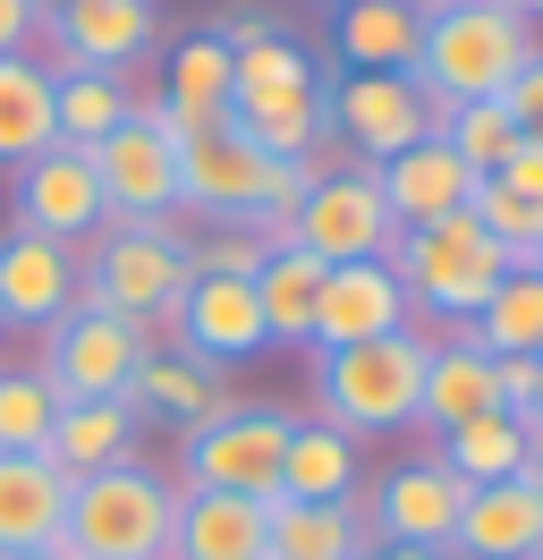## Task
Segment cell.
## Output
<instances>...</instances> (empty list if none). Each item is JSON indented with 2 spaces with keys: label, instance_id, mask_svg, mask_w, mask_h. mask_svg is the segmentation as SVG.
Masks as SVG:
<instances>
[{
  "label": "cell",
  "instance_id": "obj_1",
  "mask_svg": "<svg viewBox=\"0 0 543 560\" xmlns=\"http://www.w3.org/2000/svg\"><path fill=\"white\" fill-rule=\"evenodd\" d=\"M535 51V26L509 18L493 0H450V9H425L416 26V69L407 85L425 94V110H459V103H501V85L527 69Z\"/></svg>",
  "mask_w": 543,
  "mask_h": 560
},
{
  "label": "cell",
  "instance_id": "obj_2",
  "mask_svg": "<svg viewBox=\"0 0 543 560\" xmlns=\"http://www.w3.org/2000/svg\"><path fill=\"white\" fill-rule=\"evenodd\" d=\"M425 357H434V340L416 323L382 331V340H357V349H314V417L339 424L348 442L407 433L416 390H425Z\"/></svg>",
  "mask_w": 543,
  "mask_h": 560
},
{
  "label": "cell",
  "instance_id": "obj_3",
  "mask_svg": "<svg viewBox=\"0 0 543 560\" xmlns=\"http://www.w3.org/2000/svg\"><path fill=\"white\" fill-rule=\"evenodd\" d=\"M187 280H196L187 272V238H178L170 221H102L94 255H77V298L153 323V331H170Z\"/></svg>",
  "mask_w": 543,
  "mask_h": 560
},
{
  "label": "cell",
  "instance_id": "obj_4",
  "mask_svg": "<svg viewBox=\"0 0 543 560\" xmlns=\"http://www.w3.org/2000/svg\"><path fill=\"white\" fill-rule=\"evenodd\" d=\"M170 518H178V492L128 458V467H102L85 485H68L60 544L77 560H170Z\"/></svg>",
  "mask_w": 543,
  "mask_h": 560
},
{
  "label": "cell",
  "instance_id": "obj_5",
  "mask_svg": "<svg viewBox=\"0 0 543 560\" xmlns=\"http://www.w3.org/2000/svg\"><path fill=\"white\" fill-rule=\"evenodd\" d=\"M391 272H400V289H407V306H416V315L467 323L475 306L501 289L509 255L475 230V212H450V221H434V230H400Z\"/></svg>",
  "mask_w": 543,
  "mask_h": 560
},
{
  "label": "cell",
  "instance_id": "obj_6",
  "mask_svg": "<svg viewBox=\"0 0 543 560\" xmlns=\"http://www.w3.org/2000/svg\"><path fill=\"white\" fill-rule=\"evenodd\" d=\"M153 349H170V331H153V323L136 315H111V306H68L51 331H43V383L60 390V399H128L136 390V365Z\"/></svg>",
  "mask_w": 543,
  "mask_h": 560
},
{
  "label": "cell",
  "instance_id": "obj_7",
  "mask_svg": "<svg viewBox=\"0 0 543 560\" xmlns=\"http://www.w3.org/2000/svg\"><path fill=\"white\" fill-rule=\"evenodd\" d=\"M298 417L280 408H230L212 424H187L178 433V476L187 492H255V501H280V451H289Z\"/></svg>",
  "mask_w": 543,
  "mask_h": 560
},
{
  "label": "cell",
  "instance_id": "obj_8",
  "mask_svg": "<svg viewBox=\"0 0 543 560\" xmlns=\"http://www.w3.org/2000/svg\"><path fill=\"white\" fill-rule=\"evenodd\" d=\"M272 187H280V162L238 119H212L204 137H178V212L246 221V212L272 205Z\"/></svg>",
  "mask_w": 543,
  "mask_h": 560
},
{
  "label": "cell",
  "instance_id": "obj_9",
  "mask_svg": "<svg viewBox=\"0 0 543 560\" xmlns=\"http://www.w3.org/2000/svg\"><path fill=\"white\" fill-rule=\"evenodd\" d=\"M298 246L314 264H382V255L400 246V221H391V205H382V187H373L366 162L314 178L298 196Z\"/></svg>",
  "mask_w": 543,
  "mask_h": 560
},
{
  "label": "cell",
  "instance_id": "obj_10",
  "mask_svg": "<svg viewBox=\"0 0 543 560\" xmlns=\"http://www.w3.org/2000/svg\"><path fill=\"white\" fill-rule=\"evenodd\" d=\"M85 162H94V178H102L111 221H170V212H178V137L153 119V103H136Z\"/></svg>",
  "mask_w": 543,
  "mask_h": 560
},
{
  "label": "cell",
  "instance_id": "obj_11",
  "mask_svg": "<svg viewBox=\"0 0 543 560\" xmlns=\"http://www.w3.org/2000/svg\"><path fill=\"white\" fill-rule=\"evenodd\" d=\"M357 501H366V518H373V544H391V552H441V560H450V535H459L467 485L425 451V458H400V467H391L373 492H357Z\"/></svg>",
  "mask_w": 543,
  "mask_h": 560
},
{
  "label": "cell",
  "instance_id": "obj_12",
  "mask_svg": "<svg viewBox=\"0 0 543 560\" xmlns=\"http://www.w3.org/2000/svg\"><path fill=\"white\" fill-rule=\"evenodd\" d=\"M323 119H332L339 153L366 162V171H382L416 137H434V110H425V94L407 77H339L332 94H323Z\"/></svg>",
  "mask_w": 543,
  "mask_h": 560
},
{
  "label": "cell",
  "instance_id": "obj_13",
  "mask_svg": "<svg viewBox=\"0 0 543 560\" xmlns=\"http://www.w3.org/2000/svg\"><path fill=\"white\" fill-rule=\"evenodd\" d=\"M9 212H18V230H34V238H94L102 221H111V205H102V178L94 162L77 153V144H51V153H34V162H18L9 171Z\"/></svg>",
  "mask_w": 543,
  "mask_h": 560
},
{
  "label": "cell",
  "instance_id": "obj_14",
  "mask_svg": "<svg viewBox=\"0 0 543 560\" xmlns=\"http://www.w3.org/2000/svg\"><path fill=\"white\" fill-rule=\"evenodd\" d=\"M51 51H34L43 69H136L153 51V0H68L60 18H43Z\"/></svg>",
  "mask_w": 543,
  "mask_h": 560
},
{
  "label": "cell",
  "instance_id": "obj_15",
  "mask_svg": "<svg viewBox=\"0 0 543 560\" xmlns=\"http://www.w3.org/2000/svg\"><path fill=\"white\" fill-rule=\"evenodd\" d=\"M407 289L382 264H332L323 272V298H314V340L305 349H357V340H382V331H407Z\"/></svg>",
  "mask_w": 543,
  "mask_h": 560
},
{
  "label": "cell",
  "instance_id": "obj_16",
  "mask_svg": "<svg viewBox=\"0 0 543 560\" xmlns=\"http://www.w3.org/2000/svg\"><path fill=\"white\" fill-rule=\"evenodd\" d=\"M170 349L204 357V365H246L264 340V306H255V280H187L178 315H170Z\"/></svg>",
  "mask_w": 543,
  "mask_h": 560
},
{
  "label": "cell",
  "instance_id": "obj_17",
  "mask_svg": "<svg viewBox=\"0 0 543 560\" xmlns=\"http://www.w3.org/2000/svg\"><path fill=\"white\" fill-rule=\"evenodd\" d=\"M68 306H77V246L34 238V230L9 221V238H0V323L51 331Z\"/></svg>",
  "mask_w": 543,
  "mask_h": 560
},
{
  "label": "cell",
  "instance_id": "obj_18",
  "mask_svg": "<svg viewBox=\"0 0 543 560\" xmlns=\"http://www.w3.org/2000/svg\"><path fill=\"white\" fill-rule=\"evenodd\" d=\"M373 187H382V205H391L400 230H434V221H450V212H467L475 171L441 137H416L407 153H391V162L373 171Z\"/></svg>",
  "mask_w": 543,
  "mask_h": 560
},
{
  "label": "cell",
  "instance_id": "obj_19",
  "mask_svg": "<svg viewBox=\"0 0 543 560\" xmlns=\"http://www.w3.org/2000/svg\"><path fill=\"white\" fill-rule=\"evenodd\" d=\"M501 408V365L467 340V323H450L425 357V390H416V424L425 433H450V424L467 417H493Z\"/></svg>",
  "mask_w": 543,
  "mask_h": 560
},
{
  "label": "cell",
  "instance_id": "obj_20",
  "mask_svg": "<svg viewBox=\"0 0 543 560\" xmlns=\"http://www.w3.org/2000/svg\"><path fill=\"white\" fill-rule=\"evenodd\" d=\"M272 501L255 492H178L170 518V560H264Z\"/></svg>",
  "mask_w": 543,
  "mask_h": 560
},
{
  "label": "cell",
  "instance_id": "obj_21",
  "mask_svg": "<svg viewBox=\"0 0 543 560\" xmlns=\"http://www.w3.org/2000/svg\"><path fill=\"white\" fill-rule=\"evenodd\" d=\"M68 526V476L43 451H0V560L43 552Z\"/></svg>",
  "mask_w": 543,
  "mask_h": 560
},
{
  "label": "cell",
  "instance_id": "obj_22",
  "mask_svg": "<svg viewBox=\"0 0 543 560\" xmlns=\"http://www.w3.org/2000/svg\"><path fill=\"white\" fill-rule=\"evenodd\" d=\"M230 77H238L230 43L212 35V26L187 35L170 51V85H162V103H153V119H162L170 137H204L212 119H230Z\"/></svg>",
  "mask_w": 543,
  "mask_h": 560
},
{
  "label": "cell",
  "instance_id": "obj_23",
  "mask_svg": "<svg viewBox=\"0 0 543 560\" xmlns=\"http://www.w3.org/2000/svg\"><path fill=\"white\" fill-rule=\"evenodd\" d=\"M136 399H60V424H51V442H43V458L60 467L68 485H85V476H102V467H128L136 458Z\"/></svg>",
  "mask_w": 543,
  "mask_h": 560
},
{
  "label": "cell",
  "instance_id": "obj_24",
  "mask_svg": "<svg viewBox=\"0 0 543 560\" xmlns=\"http://www.w3.org/2000/svg\"><path fill=\"white\" fill-rule=\"evenodd\" d=\"M416 26H425L416 0H348V9H332V51L348 77H407Z\"/></svg>",
  "mask_w": 543,
  "mask_h": 560
},
{
  "label": "cell",
  "instance_id": "obj_25",
  "mask_svg": "<svg viewBox=\"0 0 543 560\" xmlns=\"http://www.w3.org/2000/svg\"><path fill=\"white\" fill-rule=\"evenodd\" d=\"M543 552V501L518 476L509 485H475L450 535V560H535Z\"/></svg>",
  "mask_w": 543,
  "mask_h": 560
},
{
  "label": "cell",
  "instance_id": "obj_26",
  "mask_svg": "<svg viewBox=\"0 0 543 560\" xmlns=\"http://www.w3.org/2000/svg\"><path fill=\"white\" fill-rule=\"evenodd\" d=\"M382 552L373 544V518L366 501H272V544L264 560H366Z\"/></svg>",
  "mask_w": 543,
  "mask_h": 560
},
{
  "label": "cell",
  "instance_id": "obj_27",
  "mask_svg": "<svg viewBox=\"0 0 543 560\" xmlns=\"http://www.w3.org/2000/svg\"><path fill=\"white\" fill-rule=\"evenodd\" d=\"M128 399H136V408H153V417H170L178 433L238 408V399H230V374H221V365H204V357H187V349H153L145 365H136V390H128Z\"/></svg>",
  "mask_w": 543,
  "mask_h": 560
},
{
  "label": "cell",
  "instance_id": "obj_28",
  "mask_svg": "<svg viewBox=\"0 0 543 560\" xmlns=\"http://www.w3.org/2000/svg\"><path fill=\"white\" fill-rule=\"evenodd\" d=\"M60 128H51V69L34 51H9L0 60V171H18L34 153H51Z\"/></svg>",
  "mask_w": 543,
  "mask_h": 560
},
{
  "label": "cell",
  "instance_id": "obj_29",
  "mask_svg": "<svg viewBox=\"0 0 543 560\" xmlns=\"http://www.w3.org/2000/svg\"><path fill=\"white\" fill-rule=\"evenodd\" d=\"M323 272H332V264H314L305 246L264 255V272H255V306H264V340H272V349H305V340H314V298H323Z\"/></svg>",
  "mask_w": 543,
  "mask_h": 560
},
{
  "label": "cell",
  "instance_id": "obj_30",
  "mask_svg": "<svg viewBox=\"0 0 543 560\" xmlns=\"http://www.w3.org/2000/svg\"><path fill=\"white\" fill-rule=\"evenodd\" d=\"M527 424L509 417V408H493V417H467V424H450V433H434V458L459 476V485H509L518 467H527Z\"/></svg>",
  "mask_w": 543,
  "mask_h": 560
},
{
  "label": "cell",
  "instance_id": "obj_31",
  "mask_svg": "<svg viewBox=\"0 0 543 560\" xmlns=\"http://www.w3.org/2000/svg\"><path fill=\"white\" fill-rule=\"evenodd\" d=\"M128 110H136L128 77H111V69H51V128H60V144L94 153Z\"/></svg>",
  "mask_w": 543,
  "mask_h": 560
},
{
  "label": "cell",
  "instance_id": "obj_32",
  "mask_svg": "<svg viewBox=\"0 0 543 560\" xmlns=\"http://www.w3.org/2000/svg\"><path fill=\"white\" fill-rule=\"evenodd\" d=\"M467 340L484 357H543V272L509 264L501 289L467 315Z\"/></svg>",
  "mask_w": 543,
  "mask_h": 560
},
{
  "label": "cell",
  "instance_id": "obj_33",
  "mask_svg": "<svg viewBox=\"0 0 543 560\" xmlns=\"http://www.w3.org/2000/svg\"><path fill=\"white\" fill-rule=\"evenodd\" d=\"M357 492V442L339 424H298L280 451V501H348Z\"/></svg>",
  "mask_w": 543,
  "mask_h": 560
},
{
  "label": "cell",
  "instance_id": "obj_34",
  "mask_svg": "<svg viewBox=\"0 0 543 560\" xmlns=\"http://www.w3.org/2000/svg\"><path fill=\"white\" fill-rule=\"evenodd\" d=\"M298 94H323V77H314V60H305L298 43H289V26L238 51V77H230V119H246V110H272V103H298Z\"/></svg>",
  "mask_w": 543,
  "mask_h": 560
},
{
  "label": "cell",
  "instance_id": "obj_35",
  "mask_svg": "<svg viewBox=\"0 0 543 560\" xmlns=\"http://www.w3.org/2000/svg\"><path fill=\"white\" fill-rule=\"evenodd\" d=\"M475 230L501 246L509 264H535V246H543V196H518V187H501V178H475Z\"/></svg>",
  "mask_w": 543,
  "mask_h": 560
},
{
  "label": "cell",
  "instance_id": "obj_36",
  "mask_svg": "<svg viewBox=\"0 0 543 560\" xmlns=\"http://www.w3.org/2000/svg\"><path fill=\"white\" fill-rule=\"evenodd\" d=\"M60 424V390L34 365H0V451H43Z\"/></svg>",
  "mask_w": 543,
  "mask_h": 560
},
{
  "label": "cell",
  "instance_id": "obj_37",
  "mask_svg": "<svg viewBox=\"0 0 543 560\" xmlns=\"http://www.w3.org/2000/svg\"><path fill=\"white\" fill-rule=\"evenodd\" d=\"M434 137L450 144V153H459L475 178H493V171L509 162L518 128H509V110H501V103H459V110H441V119H434Z\"/></svg>",
  "mask_w": 543,
  "mask_h": 560
},
{
  "label": "cell",
  "instance_id": "obj_38",
  "mask_svg": "<svg viewBox=\"0 0 543 560\" xmlns=\"http://www.w3.org/2000/svg\"><path fill=\"white\" fill-rule=\"evenodd\" d=\"M501 110H509V128H518V137H543V43L527 51V69L501 85Z\"/></svg>",
  "mask_w": 543,
  "mask_h": 560
},
{
  "label": "cell",
  "instance_id": "obj_39",
  "mask_svg": "<svg viewBox=\"0 0 543 560\" xmlns=\"http://www.w3.org/2000/svg\"><path fill=\"white\" fill-rule=\"evenodd\" d=\"M493 178H501V187H518V196H543V137H518V144H509V162H501Z\"/></svg>",
  "mask_w": 543,
  "mask_h": 560
},
{
  "label": "cell",
  "instance_id": "obj_40",
  "mask_svg": "<svg viewBox=\"0 0 543 560\" xmlns=\"http://www.w3.org/2000/svg\"><path fill=\"white\" fill-rule=\"evenodd\" d=\"M34 26H43V18H34L26 0H0V60H9V51H34Z\"/></svg>",
  "mask_w": 543,
  "mask_h": 560
},
{
  "label": "cell",
  "instance_id": "obj_41",
  "mask_svg": "<svg viewBox=\"0 0 543 560\" xmlns=\"http://www.w3.org/2000/svg\"><path fill=\"white\" fill-rule=\"evenodd\" d=\"M509 417L527 424V433H543V357H535V374H527V399H518Z\"/></svg>",
  "mask_w": 543,
  "mask_h": 560
},
{
  "label": "cell",
  "instance_id": "obj_42",
  "mask_svg": "<svg viewBox=\"0 0 543 560\" xmlns=\"http://www.w3.org/2000/svg\"><path fill=\"white\" fill-rule=\"evenodd\" d=\"M518 485H527V492H535V501H543V433H535V442H527V467H518Z\"/></svg>",
  "mask_w": 543,
  "mask_h": 560
},
{
  "label": "cell",
  "instance_id": "obj_43",
  "mask_svg": "<svg viewBox=\"0 0 543 560\" xmlns=\"http://www.w3.org/2000/svg\"><path fill=\"white\" fill-rule=\"evenodd\" d=\"M493 9H509V18H527V26L543 18V0H493Z\"/></svg>",
  "mask_w": 543,
  "mask_h": 560
},
{
  "label": "cell",
  "instance_id": "obj_44",
  "mask_svg": "<svg viewBox=\"0 0 543 560\" xmlns=\"http://www.w3.org/2000/svg\"><path fill=\"white\" fill-rule=\"evenodd\" d=\"M9 560H77L68 544H43V552H9Z\"/></svg>",
  "mask_w": 543,
  "mask_h": 560
},
{
  "label": "cell",
  "instance_id": "obj_45",
  "mask_svg": "<svg viewBox=\"0 0 543 560\" xmlns=\"http://www.w3.org/2000/svg\"><path fill=\"white\" fill-rule=\"evenodd\" d=\"M366 560H441V552H391V544H382V552H366Z\"/></svg>",
  "mask_w": 543,
  "mask_h": 560
},
{
  "label": "cell",
  "instance_id": "obj_46",
  "mask_svg": "<svg viewBox=\"0 0 543 560\" xmlns=\"http://www.w3.org/2000/svg\"><path fill=\"white\" fill-rule=\"evenodd\" d=\"M26 9H34V18H60V9H68V0H26Z\"/></svg>",
  "mask_w": 543,
  "mask_h": 560
},
{
  "label": "cell",
  "instance_id": "obj_47",
  "mask_svg": "<svg viewBox=\"0 0 543 560\" xmlns=\"http://www.w3.org/2000/svg\"><path fill=\"white\" fill-rule=\"evenodd\" d=\"M416 9H450V0H416Z\"/></svg>",
  "mask_w": 543,
  "mask_h": 560
},
{
  "label": "cell",
  "instance_id": "obj_48",
  "mask_svg": "<svg viewBox=\"0 0 543 560\" xmlns=\"http://www.w3.org/2000/svg\"><path fill=\"white\" fill-rule=\"evenodd\" d=\"M527 272H543V246H535V264H527Z\"/></svg>",
  "mask_w": 543,
  "mask_h": 560
},
{
  "label": "cell",
  "instance_id": "obj_49",
  "mask_svg": "<svg viewBox=\"0 0 543 560\" xmlns=\"http://www.w3.org/2000/svg\"><path fill=\"white\" fill-rule=\"evenodd\" d=\"M332 9H348V0H332Z\"/></svg>",
  "mask_w": 543,
  "mask_h": 560
},
{
  "label": "cell",
  "instance_id": "obj_50",
  "mask_svg": "<svg viewBox=\"0 0 543 560\" xmlns=\"http://www.w3.org/2000/svg\"><path fill=\"white\" fill-rule=\"evenodd\" d=\"M0 331H9V323H0Z\"/></svg>",
  "mask_w": 543,
  "mask_h": 560
},
{
  "label": "cell",
  "instance_id": "obj_51",
  "mask_svg": "<svg viewBox=\"0 0 543 560\" xmlns=\"http://www.w3.org/2000/svg\"><path fill=\"white\" fill-rule=\"evenodd\" d=\"M535 560H543V552H535Z\"/></svg>",
  "mask_w": 543,
  "mask_h": 560
}]
</instances>
